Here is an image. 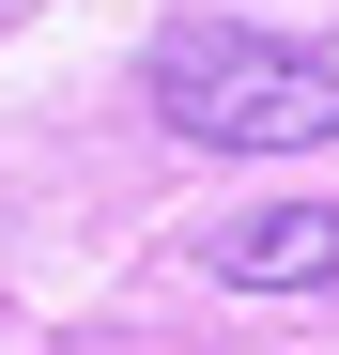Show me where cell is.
<instances>
[{"label": "cell", "mask_w": 339, "mask_h": 355, "mask_svg": "<svg viewBox=\"0 0 339 355\" xmlns=\"http://www.w3.org/2000/svg\"><path fill=\"white\" fill-rule=\"evenodd\" d=\"M201 263L232 293H324L339 278V201H247V216L201 232Z\"/></svg>", "instance_id": "2"}, {"label": "cell", "mask_w": 339, "mask_h": 355, "mask_svg": "<svg viewBox=\"0 0 339 355\" xmlns=\"http://www.w3.org/2000/svg\"><path fill=\"white\" fill-rule=\"evenodd\" d=\"M139 93H154V124L201 139V155H324L339 139V62H309V46H277L247 16H170Z\"/></svg>", "instance_id": "1"}]
</instances>
